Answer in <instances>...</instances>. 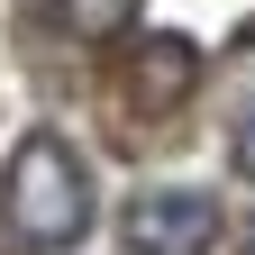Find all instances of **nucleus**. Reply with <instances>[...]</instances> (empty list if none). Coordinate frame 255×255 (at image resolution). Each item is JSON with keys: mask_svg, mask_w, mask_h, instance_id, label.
Here are the masks:
<instances>
[{"mask_svg": "<svg viewBox=\"0 0 255 255\" xmlns=\"http://www.w3.org/2000/svg\"><path fill=\"white\" fill-rule=\"evenodd\" d=\"M0 228L18 246H37V255L82 246V228H91V164L73 155V137L37 128L9 155V173H0Z\"/></svg>", "mask_w": 255, "mask_h": 255, "instance_id": "f257e3e1", "label": "nucleus"}, {"mask_svg": "<svg viewBox=\"0 0 255 255\" xmlns=\"http://www.w3.org/2000/svg\"><path fill=\"white\" fill-rule=\"evenodd\" d=\"M210 246H219V201L210 191H137L128 255H210Z\"/></svg>", "mask_w": 255, "mask_h": 255, "instance_id": "f03ea898", "label": "nucleus"}, {"mask_svg": "<svg viewBox=\"0 0 255 255\" xmlns=\"http://www.w3.org/2000/svg\"><path fill=\"white\" fill-rule=\"evenodd\" d=\"M191 73H201V55H191L182 37H146V55H137V101L146 110H173L182 91H191Z\"/></svg>", "mask_w": 255, "mask_h": 255, "instance_id": "7ed1b4c3", "label": "nucleus"}, {"mask_svg": "<svg viewBox=\"0 0 255 255\" xmlns=\"http://www.w3.org/2000/svg\"><path fill=\"white\" fill-rule=\"evenodd\" d=\"M137 9H146V0H55V27L82 37V46H110V37L137 27Z\"/></svg>", "mask_w": 255, "mask_h": 255, "instance_id": "20e7f679", "label": "nucleus"}, {"mask_svg": "<svg viewBox=\"0 0 255 255\" xmlns=\"http://www.w3.org/2000/svg\"><path fill=\"white\" fill-rule=\"evenodd\" d=\"M228 164H237V173H246V182H255V110H246V119H237V137H228Z\"/></svg>", "mask_w": 255, "mask_h": 255, "instance_id": "39448f33", "label": "nucleus"}, {"mask_svg": "<svg viewBox=\"0 0 255 255\" xmlns=\"http://www.w3.org/2000/svg\"><path fill=\"white\" fill-rule=\"evenodd\" d=\"M237 255H255V228H246V246H237Z\"/></svg>", "mask_w": 255, "mask_h": 255, "instance_id": "423d86ee", "label": "nucleus"}]
</instances>
